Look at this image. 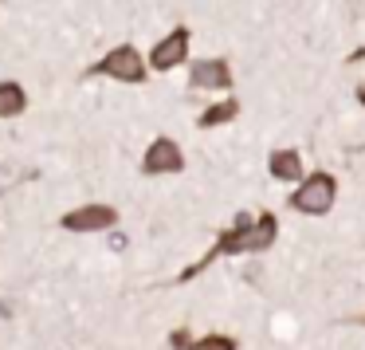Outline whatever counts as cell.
<instances>
[{
  "instance_id": "1",
  "label": "cell",
  "mask_w": 365,
  "mask_h": 350,
  "mask_svg": "<svg viewBox=\"0 0 365 350\" xmlns=\"http://www.w3.org/2000/svg\"><path fill=\"white\" fill-rule=\"evenodd\" d=\"M275 236H279V221L271 213H259V221H252L247 213H240V221H236V229L232 232H224L220 240H216V248L205 256L200 264H192L189 271H185L181 279H192L200 268H208V264L216 260V256H236V252H263V248H271L275 244Z\"/></svg>"
},
{
  "instance_id": "2",
  "label": "cell",
  "mask_w": 365,
  "mask_h": 350,
  "mask_svg": "<svg viewBox=\"0 0 365 350\" xmlns=\"http://www.w3.org/2000/svg\"><path fill=\"white\" fill-rule=\"evenodd\" d=\"M98 75H103V79H118V83H145L150 59H145L134 44H118V48H110L95 67H91L87 79H98Z\"/></svg>"
},
{
  "instance_id": "3",
  "label": "cell",
  "mask_w": 365,
  "mask_h": 350,
  "mask_svg": "<svg viewBox=\"0 0 365 350\" xmlns=\"http://www.w3.org/2000/svg\"><path fill=\"white\" fill-rule=\"evenodd\" d=\"M334 197H338V181L330 174H314L291 193V209L294 213H307V216H322V213H330Z\"/></svg>"
},
{
  "instance_id": "4",
  "label": "cell",
  "mask_w": 365,
  "mask_h": 350,
  "mask_svg": "<svg viewBox=\"0 0 365 350\" xmlns=\"http://www.w3.org/2000/svg\"><path fill=\"white\" fill-rule=\"evenodd\" d=\"M189 44H192V32L185 24H177L169 36H161V40L153 44L150 67L153 71H173V67H181L185 59H189Z\"/></svg>"
},
{
  "instance_id": "5",
  "label": "cell",
  "mask_w": 365,
  "mask_h": 350,
  "mask_svg": "<svg viewBox=\"0 0 365 350\" xmlns=\"http://www.w3.org/2000/svg\"><path fill=\"white\" fill-rule=\"evenodd\" d=\"M185 169V154L173 138H153L150 150L142 158V174L145 177H161V174H181Z\"/></svg>"
},
{
  "instance_id": "6",
  "label": "cell",
  "mask_w": 365,
  "mask_h": 350,
  "mask_svg": "<svg viewBox=\"0 0 365 350\" xmlns=\"http://www.w3.org/2000/svg\"><path fill=\"white\" fill-rule=\"evenodd\" d=\"M189 87H192V91H228V87H232V67H228V59H220V56L197 59V64L189 67Z\"/></svg>"
},
{
  "instance_id": "7",
  "label": "cell",
  "mask_w": 365,
  "mask_h": 350,
  "mask_svg": "<svg viewBox=\"0 0 365 350\" xmlns=\"http://www.w3.org/2000/svg\"><path fill=\"white\" fill-rule=\"evenodd\" d=\"M114 224H118V213L110 205H83L63 216L67 232H103V229H114Z\"/></svg>"
},
{
  "instance_id": "8",
  "label": "cell",
  "mask_w": 365,
  "mask_h": 350,
  "mask_svg": "<svg viewBox=\"0 0 365 350\" xmlns=\"http://www.w3.org/2000/svg\"><path fill=\"white\" fill-rule=\"evenodd\" d=\"M267 169H271L275 181H299V177H302L299 150H275V154H271V161H267Z\"/></svg>"
},
{
  "instance_id": "9",
  "label": "cell",
  "mask_w": 365,
  "mask_h": 350,
  "mask_svg": "<svg viewBox=\"0 0 365 350\" xmlns=\"http://www.w3.org/2000/svg\"><path fill=\"white\" fill-rule=\"evenodd\" d=\"M28 111V95L16 79H4L0 83V119H16V114Z\"/></svg>"
},
{
  "instance_id": "10",
  "label": "cell",
  "mask_w": 365,
  "mask_h": 350,
  "mask_svg": "<svg viewBox=\"0 0 365 350\" xmlns=\"http://www.w3.org/2000/svg\"><path fill=\"white\" fill-rule=\"evenodd\" d=\"M236 114H240V103H236V99H224V103L208 106V111L200 114V119H197V126L212 130V126H224V122H232Z\"/></svg>"
},
{
  "instance_id": "11",
  "label": "cell",
  "mask_w": 365,
  "mask_h": 350,
  "mask_svg": "<svg viewBox=\"0 0 365 350\" xmlns=\"http://www.w3.org/2000/svg\"><path fill=\"white\" fill-rule=\"evenodd\" d=\"M185 350H236V339H228V334H205V339L189 342Z\"/></svg>"
},
{
  "instance_id": "12",
  "label": "cell",
  "mask_w": 365,
  "mask_h": 350,
  "mask_svg": "<svg viewBox=\"0 0 365 350\" xmlns=\"http://www.w3.org/2000/svg\"><path fill=\"white\" fill-rule=\"evenodd\" d=\"M357 99H361V103H365V87H361V91H357Z\"/></svg>"
},
{
  "instance_id": "13",
  "label": "cell",
  "mask_w": 365,
  "mask_h": 350,
  "mask_svg": "<svg viewBox=\"0 0 365 350\" xmlns=\"http://www.w3.org/2000/svg\"><path fill=\"white\" fill-rule=\"evenodd\" d=\"M354 59H365V51H357V56H354Z\"/></svg>"
},
{
  "instance_id": "14",
  "label": "cell",
  "mask_w": 365,
  "mask_h": 350,
  "mask_svg": "<svg viewBox=\"0 0 365 350\" xmlns=\"http://www.w3.org/2000/svg\"><path fill=\"white\" fill-rule=\"evenodd\" d=\"M361 323H365V319H361Z\"/></svg>"
}]
</instances>
